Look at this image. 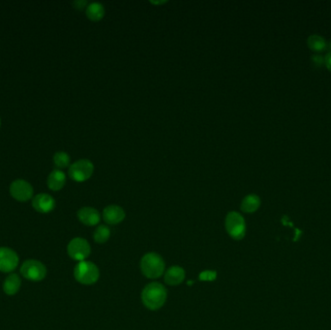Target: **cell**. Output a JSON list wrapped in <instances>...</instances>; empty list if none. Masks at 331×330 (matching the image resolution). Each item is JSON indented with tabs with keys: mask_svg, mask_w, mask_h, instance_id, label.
<instances>
[{
	"mask_svg": "<svg viewBox=\"0 0 331 330\" xmlns=\"http://www.w3.org/2000/svg\"><path fill=\"white\" fill-rule=\"evenodd\" d=\"M167 290L164 285L158 282L149 283L141 292V301L149 310L155 311L162 308L167 300Z\"/></svg>",
	"mask_w": 331,
	"mask_h": 330,
	"instance_id": "cell-1",
	"label": "cell"
},
{
	"mask_svg": "<svg viewBox=\"0 0 331 330\" xmlns=\"http://www.w3.org/2000/svg\"><path fill=\"white\" fill-rule=\"evenodd\" d=\"M165 267L166 264L163 258L157 253H147L140 260V270L149 279L161 277L165 272Z\"/></svg>",
	"mask_w": 331,
	"mask_h": 330,
	"instance_id": "cell-2",
	"label": "cell"
},
{
	"mask_svg": "<svg viewBox=\"0 0 331 330\" xmlns=\"http://www.w3.org/2000/svg\"><path fill=\"white\" fill-rule=\"evenodd\" d=\"M75 279L82 285H93L99 279L100 272L97 265L91 262H79L74 269Z\"/></svg>",
	"mask_w": 331,
	"mask_h": 330,
	"instance_id": "cell-3",
	"label": "cell"
},
{
	"mask_svg": "<svg viewBox=\"0 0 331 330\" xmlns=\"http://www.w3.org/2000/svg\"><path fill=\"white\" fill-rule=\"evenodd\" d=\"M20 274L26 280L40 282L47 276L46 265L37 260H26L20 266Z\"/></svg>",
	"mask_w": 331,
	"mask_h": 330,
	"instance_id": "cell-4",
	"label": "cell"
},
{
	"mask_svg": "<svg viewBox=\"0 0 331 330\" xmlns=\"http://www.w3.org/2000/svg\"><path fill=\"white\" fill-rule=\"evenodd\" d=\"M225 227L228 233L235 240H240L245 236L246 224L243 216L236 211H232L226 216Z\"/></svg>",
	"mask_w": 331,
	"mask_h": 330,
	"instance_id": "cell-5",
	"label": "cell"
},
{
	"mask_svg": "<svg viewBox=\"0 0 331 330\" xmlns=\"http://www.w3.org/2000/svg\"><path fill=\"white\" fill-rule=\"evenodd\" d=\"M94 173V165L90 160L80 159L73 163L69 168V176L76 182L88 180Z\"/></svg>",
	"mask_w": 331,
	"mask_h": 330,
	"instance_id": "cell-6",
	"label": "cell"
},
{
	"mask_svg": "<svg viewBox=\"0 0 331 330\" xmlns=\"http://www.w3.org/2000/svg\"><path fill=\"white\" fill-rule=\"evenodd\" d=\"M67 252L71 259L78 262H82L89 257L91 248L86 239L76 237L69 242L67 246Z\"/></svg>",
	"mask_w": 331,
	"mask_h": 330,
	"instance_id": "cell-7",
	"label": "cell"
},
{
	"mask_svg": "<svg viewBox=\"0 0 331 330\" xmlns=\"http://www.w3.org/2000/svg\"><path fill=\"white\" fill-rule=\"evenodd\" d=\"M32 185L23 179H17L10 185V194L18 201L25 202L33 197Z\"/></svg>",
	"mask_w": 331,
	"mask_h": 330,
	"instance_id": "cell-8",
	"label": "cell"
},
{
	"mask_svg": "<svg viewBox=\"0 0 331 330\" xmlns=\"http://www.w3.org/2000/svg\"><path fill=\"white\" fill-rule=\"evenodd\" d=\"M18 254L8 247H0V272H13L19 265Z\"/></svg>",
	"mask_w": 331,
	"mask_h": 330,
	"instance_id": "cell-9",
	"label": "cell"
},
{
	"mask_svg": "<svg viewBox=\"0 0 331 330\" xmlns=\"http://www.w3.org/2000/svg\"><path fill=\"white\" fill-rule=\"evenodd\" d=\"M32 206L39 213H50L56 207V200L51 195L41 193L33 198Z\"/></svg>",
	"mask_w": 331,
	"mask_h": 330,
	"instance_id": "cell-10",
	"label": "cell"
},
{
	"mask_svg": "<svg viewBox=\"0 0 331 330\" xmlns=\"http://www.w3.org/2000/svg\"><path fill=\"white\" fill-rule=\"evenodd\" d=\"M125 218V211L119 205H108L103 210V219L109 225H117Z\"/></svg>",
	"mask_w": 331,
	"mask_h": 330,
	"instance_id": "cell-11",
	"label": "cell"
},
{
	"mask_svg": "<svg viewBox=\"0 0 331 330\" xmlns=\"http://www.w3.org/2000/svg\"><path fill=\"white\" fill-rule=\"evenodd\" d=\"M78 218L80 223L85 226H96L101 220V216L97 209L89 206L80 208L78 211Z\"/></svg>",
	"mask_w": 331,
	"mask_h": 330,
	"instance_id": "cell-12",
	"label": "cell"
},
{
	"mask_svg": "<svg viewBox=\"0 0 331 330\" xmlns=\"http://www.w3.org/2000/svg\"><path fill=\"white\" fill-rule=\"evenodd\" d=\"M185 279V270L178 266L174 265L170 267L165 273V282L170 286H177L181 284Z\"/></svg>",
	"mask_w": 331,
	"mask_h": 330,
	"instance_id": "cell-13",
	"label": "cell"
},
{
	"mask_svg": "<svg viewBox=\"0 0 331 330\" xmlns=\"http://www.w3.org/2000/svg\"><path fill=\"white\" fill-rule=\"evenodd\" d=\"M66 183V175L60 170H54L47 179L48 187L52 191L61 190Z\"/></svg>",
	"mask_w": 331,
	"mask_h": 330,
	"instance_id": "cell-14",
	"label": "cell"
},
{
	"mask_svg": "<svg viewBox=\"0 0 331 330\" xmlns=\"http://www.w3.org/2000/svg\"><path fill=\"white\" fill-rule=\"evenodd\" d=\"M21 280L18 274L12 273L6 277L3 283V291L7 295H15L20 291Z\"/></svg>",
	"mask_w": 331,
	"mask_h": 330,
	"instance_id": "cell-15",
	"label": "cell"
},
{
	"mask_svg": "<svg viewBox=\"0 0 331 330\" xmlns=\"http://www.w3.org/2000/svg\"><path fill=\"white\" fill-rule=\"evenodd\" d=\"M260 206L261 198L257 195L250 194L242 199L240 208L245 213H254L260 208Z\"/></svg>",
	"mask_w": 331,
	"mask_h": 330,
	"instance_id": "cell-16",
	"label": "cell"
},
{
	"mask_svg": "<svg viewBox=\"0 0 331 330\" xmlns=\"http://www.w3.org/2000/svg\"><path fill=\"white\" fill-rule=\"evenodd\" d=\"M86 17L92 21H100L105 16V8L101 3L93 2L85 9Z\"/></svg>",
	"mask_w": 331,
	"mask_h": 330,
	"instance_id": "cell-17",
	"label": "cell"
},
{
	"mask_svg": "<svg viewBox=\"0 0 331 330\" xmlns=\"http://www.w3.org/2000/svg\"><path fill=\"white\" fill-rule=\"evenodd\" d=\"M307 45L315 53H322L327 50L328 42L320 35H311L307 39Z\"/></svg>",
	"mask_w": 331,
	"mask_h": 330,
	"instance_id": "cell-18",
	"label": "cell"
},
{
	"mask_svg": "<svg viewBox=\"0 0 331 330\" xmlns=\"http://www.w3.org/2000/svg\"><path fill=\"white\" fill-rule=\"evenodd\" d=\"M110 236H111V230L109 227L105 225L99 226L94 232V240L99 244L107 242Z\"/></svg>",
	"mask_w": 331,
	"mask_h": 330,
	"instance_id": "cell-19",
	"label": "cell"
},
{
	"mask_svg": "<svg viewBox=\"0 0 331 330\" xmlns=\"http://www.w3.org/2000/svg\"><path fill=\"white\" fill-rule=\"evenodd\" d=\"M54 162L59 169L67 168L70 165V156L64 151H59L54 156Z\"/></svg>",
	"mask_w": 331,
	"mask_h": 330,
	"instance_id": "cell-20",
	"label": "cell"
},
{
	"mask_svg": "<svg viewBox=\"0 0 331 330\" xmlns=\"http://www.w3.org/2000/svg\"><path fill=\"white\" fill-rule=\"evenodd\" d=\"M217 273L211 270H206V271L201 272L199 274V280L201 281H213L216 279Z\"/></svg>",
	"mask_w": 331,
	"mask_h": 330,
	"instance_id": "cell-21",
	"label": "cell"
},
{
	"mask_svg": "<svg viewBox=\"0 0 331 330\" xmlns=\"http://www.w3.org/2000/svg\"><path fill=\"white\" fill-rule=\"evenodd\" d=\"M311 62L316 68H320L325 65V57L321 55H314L312 56Z\"/></svg>",
	"mask_w": 331,
	"mask_h": 330,
	"instance_id": "cell-22",
	"label": "cell"
},
{
	"mask_svg": "<svg viewBox=\"0 0 331 330\" xmlns=\"http://www.w3.org/2000/svg\"><path fill=\"white\" fill-rule=\"evenodd\" d=\"M73 5L75 6V8L76 9H78V10H83L84 8L86 9V5H87V2L86 1H84V0H78V1H75L74 3H73Z\"/></svg>",
	"mask_w": 331,
	"mask_h": 330,
	"instance_id": "cell-23",
	"label": "cell"
},
{
	"mask_svg": "<svg viewBox=\"0 0 331 330\" xmlns=\"http://www.w3.org/2000/svg\"><path fill=\"white\" fill-rule=\"evenodd\" d=\"M325 66L331 72V53H329L325 57Z\"/></svg>",
	"mask_w": 331,
	"mask_h": 330,
	"instance_id": "cell-24",
	"label": "cell"
},
{
	"mask_svg": "<svg viewBox=\"0 0 331 330\" xmlns=\"http://www.w3.org/2000/svg\"><path fill=\"white\" fill-rule=\"evenodd\" d=\"M327 50L329 51V53H331V39L329 43H328V47H327Z\"/></svg>",
	"mask_w": 331,
	"mask_h": 330,
	"instance_id": "cell-25",
	"label": "cell"
},
{
	"mask_svg": "<svg viewBox=\"0 0 331 330\" xmlns=\"http://www.w3.org/2000/svg\"><path fill=\"white\" fill-rule=\"evenodd\" d=\"M0 126H1V119H0Z\"/></svg>",
	"mask_w": 331,
	"mask_h": 330,
	"instance_id": "cell-26",
	"label": "cell"
}]
</instances>
